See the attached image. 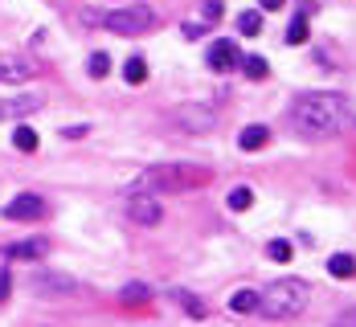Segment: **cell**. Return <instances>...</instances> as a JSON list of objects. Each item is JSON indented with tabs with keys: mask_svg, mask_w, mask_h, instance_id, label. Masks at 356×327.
Listing matches in <instances>:
<instances>
[{
	"mask_svg": "<svg viewBox=\"0 0 356 327\" xmlns=\"http://www.w3.org/2000/svg\"><path fill=\"white\" fill-rule=\"evenodd\" d=\"M291 123L307 140H327V135L348 127V103H344V94H332V90L299 94L295 107H291Z\"/></svg>",
	"mask_w": 356,
	"mask_h": 327,
	"instance_id": "1",
	"label": "cell"
},
{
	"mask_svg": "<svg viewBox=\"0 0 356 327\" xmlns=\"http://www.w3.org/2000/svg\"><path fill=\"white\" fill-rule=\"evenodd\" d=\"M238 29L246 37H258L262 33V12H242V17H238Z\"/></svg>",
	"mask_w": 356,
	"mask_h": 327,
	"instance_id": "20",
	"label": "cell"
},
{
	"mask_svg": "<svg viewBox=\"0 0 356 327\" xmlns=\"http://www.w3.org/2000/svg\"><path fill=\"white\" fill-rule=\"evenodd\" d=\"M13 147L17 151H37V131L33 127H17L13 131Z\"/></svg>",
	"mask_w": 356,
	"mask_h": 327,
	"instance_id": "19",
	"label": "cell"
},
{
	"mask_svg": "<svg viewBox=\"0 0 356 327\" xmlns=\"http://www.w3.org/2000/svg\"><path fill=\"white\" fill-rule=\"evenodd\" d=\"M327 274H332V278H353L356 274V258L353 254H332L327 258Z\"/></svg>",
	"mask_w": 356,
	"mask_h": 327,
	"instance_id": "14",
	"label": "cell"
},
{
	"mask_svg": "<svg viewBox=\"0 0 356 327\" xmlns=\"http://www.w3.org/2000/svg\"><path fill=\"white\" fill-rule=\"evenodd\" d=\"M312 303V287L303 278H279L266 291H258V311L266 319H291Z\"/></svg>",
	"mask_w": 356,
	"mask_h": 327,
	"instance_id": "3",
	"label": "cell"
},
{
	"mask_svg": "<svg viewBox=\"0 0 356 327\" xmlns=\"http://www.w3.org/2000/svg\"><path fill=\"white\" fill-rule=\"evenodd\" d=\"M168 119H172L177 127H184L188 135H201V131L213 127V110H205V107H177Z\"/></svg>",
	"mask_w": 356,
	"mask_h": 327,
	"instance_id": "7",
	"label": "cell"
},
{
	"mask_svg": "<svg viewBox=\"0 0 356 327\" xmlns=\"http://www.w3.org/2000/svg\"><path fill=\"white\" fill-rule=\"evenodd\" d=\"M86 21H103L111 33H123V37L152 33L160 25V17H156L152 4H127V8H115V12H86Z\"/></svg>",
	"mask_w": 356,
	"mask_h": 327,
	"instance_id": "4",
	"label": "cell"
},
{
	"mask_svg": "<svg viewBox=\"0 0 356 327\" xmlns=\"http://www.w3.org/2000/svg\"><path fill=\"white\" fill-rule=\"evenodd\" d=\"M238 66H242L250 78H266V58H242Z\"/></svg>",
	"mask_w": 356,
	"mask_h": 327,
	"instance_id": "24",
	"label": "cell"
},
{
	"mask_svg": "<svg viewBox=\"0 0 356 327\" xmlns=\"http://www.w3.org/2000/svg\"><path fill=\"white\" fill-rule=\"evenodd\" d=\"M86 66H90V78H107V74H111V58H107V53H90V62H86Z\"/></svg>",
	"mask_w": 356,
	"mask_h": 327,
	"instance_id": "23",
	"label": "cell"
},
{
	"mask_svg": "<svg viewBox=\"0 0 356 327\" xmlns=\"http://www.w3.org/2000/svg\"><path fill=\"white\" fill-rule=\"evenodd\" d=\"M238 62H242V58H238L234 41H217V45H209V70L225 74V70H234Z\"/></svg>",
	"mask_w": 356,
	"mask_h": 327,
	"instance_id": "11",
	"label": "cell"
},
{
	"mask_svg": "<svg viewBox=\"0 0 356 327\" xmlns=\"http://www.w3.org/2000/svg\"><path fill=\"white\" fill-rule=\"evenodd\" d=\"M286 41H291V45H303V41H307V17H295V21L286 25Z\"/></svg>",
	"mask_w": 356,
	"mask_h": 327,
	"instance_id": "21",
	"label": "cell"
},
{
	"mask_svg": "<svg viewBox=\"0 0 356 327\" xmlns=\"http://www.w3.org/2000/svg\"><path fill=\"white\" fill-rule=\"evenodd\" d=\"M86 131H90V127H82V123H74V127H66V131H62V135H70V140H82V135H86Z\"/></svg>",
	"mask_w": 356,
	"mask_h": 327,
	"instance_id": "27",
	"label": "cell"
},
{
	"mask_svg": "<svg viewBox=\"0 0 356 327\" xmlns=\"http://www.w3.org/2000/svg\"><path fill=\"white\" fill-rule=\"evenodd\" d=\"M123 78H127L131 86H140L143 78H147V62H143V58H127V62H123Z\"/></svg>",
	"mask_w": 356,
	"mask_h": 327,
	"instance_id": "17",
	"label": "cell"
},
{
	"mask_svg": "<svg viewBox=\"0 0 356 327\" xmlns=\"http://www.w3.org/2000/svg\"><path fill=\"white\" fill-rule=\"evenodd\" d=\"M266 254L275 258V262H291V254H295V246H291V242H283V237H275V242L266 246Z\"/></svg>",
	"mask_w": 356,
	"mask_h": 327,
	"instance_id": "22",
	"label": "cell"
},
{
	"mask_svg": "<svg viewBox=\"0 0 356 327\" xmlns=\"http://www.w3.org/2000/svg\"><path fill=\"white\" fill-rule=\"evenodd\" d=\"M209 176L213 172L201 164H152L127 184V196H160V192H180V188H201V184H209Z\"/></svg>",
	"mask_w": 356,
	"mask_h": 327,
	"instance_id": "2",
	"label": "cell"
},
{
	"mask_svg": "<svg viewBox=\"0 0 356 327\" xmlns=\"http://www.w3.org/2000/svg\"><path fill=\"white\" fill-rule=\"evenodd\" d=\"M41 110V94H21V99H0V119H21Z\"/></svg>",
	"mask_w": 356,
	"mask_h": 327,
	"instance_id": "10",
	"label": "cell"
},
{
	"mask_svg": "<svg viewBox=\"0 0 356 327\" xmlns=\"http://www.w3.org/2000/svg\"><path fill=\"white\" fill-rule=\"evenodd\" d=\"M258 4H262L266 12H275V8H283V0H258Z\"/></svg>",
	"mask_w": 356,
	"mask_h": 327,
	"instance_id": "28",
	"label": "cell"
},
{
	"mask_svg": "<svg viewBox=\"0 0 356 327\" xmlns=\"http://www.w3.org/2000/svg\"><path fill=\"white\" fill-rule=\"evenodd\" d=\"M152 299V291L143 287V283H127L123 291H119V303H127V307H140V303H147Z\"/></svg>",
	"mask_w": 356,
	"mask_h": 327,
	"instance_id": "16",
	"label": "cell"
},
{
	"mask_svg": "<svg viewBox=\"0 0 356 327\" xmlns=\"http://www.w3.org/2000/svg\"><path fill=\"white\" fill-rule=\"evenodd\" d=\"M229 311H238V315H250V311H258V291H250V287L234 291V299H229Z\"/></svg>",
	"mask_w": 356,
	"mask_h": 327,
	"instance_id": "15",
	"label": "cell"
},
{
	"mask_svg": "<svg viewBox=\"0 0 356 327\" xmlns=\"http://www.w3.org/2000/svg\"><path fill=\"white\" fill-rule=\"evenodd\" d=\"M266 140H270V131L254 123V127H246V131L238 135V147H242V151H258V147H266Z\"/></svg>",
	"mask_w": 356,
	"mask_h": 327,
	"instance_id": "13",
	"label": "cell"
},
{
	"mask_svg": "<svg viewBox=\"0 0 356 327\" xmlns=\"http://www.w3.org/2000/svg\"><path fill=\"white\" fill-rule=\"evenodd\" d=\"M344 327H356V307L348 311V315H344Z\"/></svg>",
	"mask_w": 356,
	"mask_h": 327,
	"instance_id": "29",
	"label": "cell"
},
{
	"mask_svg": "<svg viewBox=\"0 0 356 327\" xmlns=\"http://www.w3.org/2000/svg\"><path fill=\"white\" fill-rule=\"evenodd\" d=\"M4 217L8 221H41L45 217V201L37 192H21V196H13L4 205Z\"/></svg>",
	"mask_w": 356,
	"mask_h": 327,
	"instance_id": "6",
	"label": "cell"
},
{
	"mask_svg": "<svg viewBox=\"0 0 356 327\" xmlns=\"http://www.w3.org/2000/svg\"><path fill=\"white\" fill-rule=\"evenodd\" d=\"M29 291L41 299H62V294H78V278L62 274V270H37L29 278Z\"/></svg>",
	"mask_w": 356,
	"mask_h": 327,
	"instance_id": "5",
	"label": "cell"
},
{
	"mask_svg": "<svg viewBox=\"0 0 356 327\" xmlns=\"http://www.w3.org/2000/svg\"><path fill=\"white\" fill-rule=\"evenodd\" d=\"M340 327H344V324H340Z\"/></svg>",
	"mask_w": 356,
	"mask_h": 327,
	"instance_id": "30",
	"label": "cell"
},
{
	"mask_svg": "<svg viewBox=\"0 0 356 327\" xmlns=\"http://www.w3.org/2000/svg\"><path fill=\"white\" fill-rule=\"evenodd\" d=\"M37 74V66H29L25 58H17V53H4L0 58V82H29Z\"/></svg>",
	"mask_w": 356,
	"mask_h": 327,
	"instance_id": "8",
	"label": "cell"
},
{
	"mask_svg": "<svg viewBox=\"0 0 356 327\" xmlns=\"http://www.w3.org/2000/svg\"><path fill=\"white\" fill-rule=\"evenodd\" d=\"M250 205H254V188H250V184H238V188L229 192V209L242 213V209H250Z\"/></svg>",
	"mask_w": 356,
	"mask_h": 327,
	"instance_id": "18",
	"label": "cell"
},
{
	"mask_svg": "<svg viewBox=\"0 0 356 327\" xmlns=\"http://www.w3.org/2000/svg\"><path fill=\"white\" fill-rule=\"evenodd\" d=\"M177 303H180V307H184V311H188V315H197V319L205 315V307H201V303H197V299H193V294H188V291H177Z\"/></svg>",
	"mask_w": 356,
	"mask_h": 327,
	"instance_id": "25",
	"label": "cell"
},
{
	"mask_svg": "<svg viewBox=\"0 0 356 327\" xmlns=\"http://www.w3.org/2000/svg\"><path fill=\"white\" fill-rule=\"evenodd\" d=\"M127 213L140 221V225H156V221L164 217L160 201H152V196H127Z\"/></svg>",
	"mask_w": 356,
	"mask_h": 327,
	"instance_id": "9",
	"label": "cell"
},
{
	"mask_svg": "<svg viewBox=\"0 0 356 327\" xmlns=\"http://www.w3.org/2000/svg\"><path fill=\"white\" fill-rule=\"evenodd\" d=\"M4 254H8V258H21V262H41V258L49 254V242H45V237H33V242H17V246H8Z\"/></svg>",
	"mask_w": 356,
	"mask_h": 327,
	"instance_id": "12",
	"label": "cell"
},
{
	"mask_svg": "<svg viewBox=\"0 0 356 327\" xmlns=\"http://www.w3.org/2000/svg\"><path fill=\"white\" fill-rule=\"evenodd\" d=\"M8 291H13V274H8V266L0 270V303H8Z\"/></svg>",
	"mask_w": 356,
	"mask_h": 327,
	"instance_id": "26",
	"label": "cell"
}]
</instances>
